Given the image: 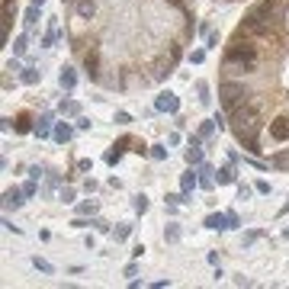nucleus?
Wrapping results in <instances>:
<instances>
[{
  "mask_svg": "<svg viewBox=\"0 0 289 289\" xmlns=\"http://www.w3.org/2000/svg\"><path fill=\"white\" fill-rule=\"evenodd\" d=\"M187 164L193 167V164H203V148L199 144H190L187 148Z\"/></svg>",
  "mask_w": 289,
  "mask_h": 289,
  "instance_id": "obj_20",
  "label": "nucleus"
},
{
  "mask_svg": "<svg viewBox=\"0 0 289 289\" xmlns=\"http://www.w3.org/2000/svg\"><path fill=\"white\" fill-rule=\"evenodd\" d=\"M216 180H218V187H228V183H238V174H235V164H225L222 170L216 174Z\"/></svg>",
  "mask_w": 289,
  "mask_h": 289,
  "instance_id": "obj_14",
  "label": "nucleus"
},
{
  "mask_svg": "<svg viewBox=\"0 0 289 289\" xmlns=\"http://www.w3.org/2000/svg\"><path fill=\"white\" fill-rule=\"evenodd\" d=\"M26 42H29V39H26V36H19L16 42H13V55H26Z\"/></svg>",
  "mask_w": 289,
  "mask_h": 289,
  "instance_id": "obj_30",
  "label": "nucleus"
},
{
  "mask_svg": "<svg viewBox=\"0 0 289 289\" xmlns=\"http://www.w3.org/2000/svg\"><path fill=\"white\" fill-rule=\"evenodd\" d=\"M52 135H55V142H58V144H65V142H71V139H74V129H71V126H65V122H58V126L52 129Z\"/></svg>",
  "mask_w": 289,
  "mask_h": 289,
  "instance_id": "obj_16",
  "label": "nucleus"
},
{
  "mask_svg": "<svg viewBox=\"0 0 289 289\" xmlns=\"http://www.w3.org/2000/svg\"><path fill=\"white\" fill-rule=\"evenodd\" d=\"M122 273H126V277H139V264H126V270H122Z\"/></svg>",
  "mask_w": 289,
  "mask_h": 289,
  "instance_id": "obj_43",
  "label": "nucleus"
},
{
  "mask_svg": "<svg viewBox=\"0 0 289 289\" xmlns=\"http://www.w3.org/2000/svg\"><path fill=\"white\" fill-rule=\"evenodd\" d=\"M212 183H216V170H212L209 164H203V167H199V187L212 190Z\"/></svg>",
  "mask_w": 289,
  "mask_h": 289,
  "instance_id": "obj_17",
  "label": "nucleus"
},
{
  "mask_svg": "<svg viewBox=\"0 0 289 289\" xmlns=\"http://www.w3.org/2000/svg\"><path fill=\"white\" fill-rule=\"evenodd\" d=\"M238 199H251V187L247 183H238Z\"/></svg>",
  "mask_w": 289,
  "mask_h": 289,
  "instance_id": "obj_39",
  "label": "nucleus"
},
{
  "mask_svg": "<svg viewBox=\"0 0 289 289\" xmlns=\"http://www.w3.org/2000/svg\"><path fill=\"white\" fill-rule=\"evenodd\" d=\"M222 65L228 68V71H244V74H251V71H257V65H260V48L254 45L251 39L244 36V32H238V39H235L228 48H225Z\"/></svg>",
  "mask_w": 289,
  "mask_h": 289,
  "instance_id": "obj_1",
  "label": "nucleus"
},
{
  "mask_svg": "<svg viewBox=\"0 0 289 289\" xmlns=\"http://www.w3.org/2000/svg\"><path fill=\"white\" fill-rule=\"evenodd\" d=\"M180 55H183V52H180V45H170V61H174V65L180 61Z\"/></svg>",
  "mask_w": 289,
  "mask_h": 289,
  "instance_id": "obj_40",
  "label": "nucleus"
},
{
  "mask_svg": "<svg viewBox=\"0 0 289 289\" xmlns=\"http://www.w3.org/2000/svg\"><path fill=\"white\" fill-rule=\"evenodd\" d=\"M32 129H36V126H32V116L29 113H19L16 119H13V132H16V135H29Z\"/></svg>",
  "mask_w": 289,
  "mask_h": 289,
  "instance_id": "obj_11",
  "label": "nucleus"
},
{
  "mask_svg": "<svg viewBox=\"0 0 289 289\" xmlns=\"http://www.w3.org/2000/svg\"><path fill=\"white\" fill-rule=\"evenodd\" d=\"M61 113H65V116H77L80 106H77V103H61Z\"/></svg>",
  "mask_w": 289,
  "mask_h": 289,
  "instance_id": "obj_31",
  "label": "nucleus"
},
{
  "mask_svg": "<svg viewBox=\"0 0 289 289\" xmlns=\"http://www.w3.org/2000/svg\"><path fill=\"white\" fill-rule=\"evenodd\" d=\"M154 109H157V113H180V100H177V93H161V96H157V100H154Z\"/></svg>",
  "mask_w": 289,
  "mask_h": 289,
  "instance_id": "obj_8",
  "label": "nucleus"
},
{
  "mask_svg": "<svg viewBox=\"0 0 289 289\" xmlns=\"http://www.w3.org/2000/svg\"><path fill=\"white\" fill-rule=\"evenodd\" d=\"M6 71H23V68H19L16 58H10V61H6Z\"/></svg>",
  "mask_w": 289,
  "mask_h": 289,
  "instance_id": "obj_47",
  "label": "nucleus"
},
{
  "mask_svg": "<svg viewBox=\"0 0 289 289\" xmlns=\"http://www.w3.org/2000/svg\"><path fill=\"white\" fill-rule=\"evenodd\" d=\"M228 216V228H241V218H238V212H225Z\"/></svg>",
  "mask_w": 289,
  "mask_h": 289,
  "instance_id": "obj_37",
  "label": "nucleus"
},
{
  "mask_svg": "<svg viewBox=\"0 0 289 289\" xmlns=\"http://www.w3.org/2000/svg\"><path fill=\"white\" fill-rule=\"evenodd\" d=\"M39 77H42V71H36V68H32V65L19 71V80H23L26 87H36V84H39Z\"/></svg>",
  "mask_w": 289,
  "mask_h": 289,
  "instance_id": "obj_18",
  "label": "nucleus"
},
{
  "mask_svg": "<svg viewBox=\"0 0 289 289\" xmlns=\"http://www.w3.org/2000/svg\"><path fill=\"white\" fill-rule=\"evenodd\" d=\"M61 203H74V190H71V187L61 190Z\"/></svg>",
  "mask_w": 289,
  "mask_h": 289,
  "instance_id": "obj_42",
  "label": "nucleus"
},
{
  "mask_svg": "<svg viewBox=\"0 0 289 289\" xmlns=\"http://www.w3.org/2000/svg\"><path fill=\"white\" fill-rule=\"evenodd\" d=\"M196 96H199V103H203V106H209V84H206V80H196Z\"/></svg>",
  "mask_w": 289,
  "mask_h": 289,
  "instance_id": "obj_21",
  "label": "nucleus"
},
{
  "mask_svg": "<svg viewBox=\"0 0 289 289\" xmlns=\"http://www.w3.org/2000/svg\"><path fill=\"white\" fill-rule=\"evenodd\" d=\"M254 190H257V193H270V183H267V180H257V187H254Z\"/></svg>",
  "mask_w": 289,
  "mask_h": 289,
  "instance_id": "obj_46",
  "label": "nucleus"
},
{
  "mask_svg": "<svg viewBox=\"0 0 289 289\" xmlns=\"http://www.w3.org/2000/svg\"><path fill=\"white\" fill-rule=\"evenodd\" d=\"M42 174H45V170L39 167V164H32V167H29V177H32V180H39V177H42Z\"/></svg>",
  "mask_w": 289,
  "mask_h": 289,
  "instance_id": "obj_41",
  "label": "nucleus"
},
{
  "mask_svg": "<svg viewBox=\"0 0 289 289\" xmlns=\"http://www.w3.org/2000/svg\"><path fill=\"white\" fill-rule=\"evenodd\" d=\"M270 139L273 142H289V116L270 119Z\"/></svg>",
  "mask_w": 289,
  "mask_h": 289,
  "instance_id": "obj_6",
  "label": "nucleus"
},
{
  "mask_svg": "<svg viewBox=\"0 0 289 289\" xmlns=\"http://www.w3.org/2000/svg\"><path fill=\"white\" fill-rule=\"evenodd\" d=\"M218 100H222L225 109H231V106H238V103L251 100V90L244 87V80H222V84H218Z\"/></svg>",
  "mask_w": 289,
  "mask_h": 289,
  "instance_id": "obj_2",
  "label": "nucleus"
},
{
  "mask_svg": "<svg viewBox=\"0 0 289 289\" xmlns=\"http://www.w3.org/2000/svg\"><path fill=\"white\" fill-rule=\"evenodd\" d=\"M3 3H13V0H3Z\"/></svg>",
  "mask_w": 289,
  "mask_h": 289,
  "instance_id": "obj_51",
  "label": "nucleus"
},
{
  "mask_svg": "<svg viewBox=\"0 0 289 289\" xmlns=\"http://www.w3.org/2000/svg\"><path fill=\"white\" fill-rule=\"evenodd\" d=\"M32 267H36L39 273H52V270H55V267L48 264V260H42V257H32Z\"/></svg>",
  "mask_w": 289,
  "mask_h": 289,
  "instance_id": "obj_27",
  "label": "nucleus"
},
{
  "mask_svg": "<svg viewBox=\"0 0 289 289\" xmlns=\"http://www.w3.org/2000/svg\"><path fill=\"white\" fill-rule=\"evenodd\" d=\"M65 3H74V0H65Z\"/></svg>",
  "mask_w": 289,
  "mask_h": 289,
  "instance_id": "obj_50",
  "label": "nucleus"
},
{
  "mask_svg": "<svg viewBox=\"0 0 289 289\" xmlns=\"http://www.w3.org/2000/svg\"><path fill=\"white\" fill-rule=\"evenodd\" d=\"M148 154L154 157V161H164V157H167V148H164V144H151V148H148Z\"/></svg>",
  "mask_w": 289,
  "mask_h": 289,
  "instance_id": "obj_26",
  "label": "nucleus"
},
{
  "mask_svg": "<svg viewBox=\"0 0 289 289\" xmlns=\"http://www.w3.org/2000/svg\"><path fill=\"white\" fill-rule=\"evenodd\" d=\"M235 132V142L238 144H244V151L247 154H260V122H251V126H235L231 129Z\"/></svg>",
  "mask_w": 289,
  "mask_h": 289,
  "instance_id": "obj_3",
  "label": "nucleus"
},
{
  "mask_svg": "<svg viewBox=\"0 0 289 289\" xmlns=\"http://www.w3.org/2000/svg\"><path fill=\"white\" fill-rule=\"evenodd\" d=\"M129 235H132V225H119L116 228V241H126Z\"/></svg>",
  "mask_w": 289,
  "mask_h": 289,
  "instance_id": "obj_33",
  "label": "nucleus"
},
{
  "mask_svg": "<svg viewBox=\"0 0 289 289\" xmlns=\"http://www.w3.org/2000/svg\"><path fill=\"white\" fill-rule=\"evenodd\" d=\"M164 241H180V225L170 222L167 228H164Z\"/></svg>",
  "mask_w": 289,
  "mask_h": 289,
  "instance_id": "obj_23",
  "label": "nucleus"
},
{
  "mask_svg": "<svg viewBox=\"0 0 289 289\" xmlns=\"http://www.w3.org/2000/svg\"><path fill=\"white\" fill-rule=\"evenodd\" d=\"M84 71H87V77L93 80H100V52L96 48H90V52H84Z\"/></svg>",
  "mask_w": 289,
  "mask_h": 289,
  "instance_id": "obj_7",
  "label": "nucleus"
},
{
  "mask_svg": "<svg viewBox=\"0 0 289 289\" xmlns=\"http://www.w3.org/2000/svg\"><path fill=\"white\" fill-rule=\"evenodd\" d=\"M132 206H135V212H139V216H144V212H148V196H144V193H139Z\"/></svg>",
  "mask_w": 289,
  "mask_h": 289,
  "instance_id": "obj_25",
  "label": "nucleus"
},
{
  "mask_svg": "<svg viewBox=\"0 0 289 289\" xmlns=\"http://www.w3.org/2000/svg\"><path fill=\"white\" fill-rule=\"evenodd\" d=\"M74 10H77V19H90L96 13V0H74Z\"/></svg>",
  "mask_w": 289,
  "mask_h": 289,
  "instance_id": "obj_12",
  "label": "nucleus"
},
{
  "mask_svg": "<svg viewBox=\"0 0 289 289\" xmlns=\"http://www.w3.org/2000/svg\"><path fill=\"white\" fill-rule=\"evenodd\" d=\"M129 144H135V139H132V135H122V139H119V142H116V144H113V148H116V151H119V154H122V151H126V148H129Z\"/></svg>",
  "mask_w": 289,
  "mask_h": 289,
  "instance_id": "obj_29",
  "label": "nucleus"
},
{
  "mask_svg": "<svg viewBox=\"0 0 289 289\" xmlns=\"http://www.w3.org/2000/svg\"><path fill=\"white\" fill-rule=\"evenodd\" d=\"M212 132H216V119H206L203 126H199V132H196V135L206 142V139H212Z\"/></svg>",
  "mask_w": 289,
  "mask_h": 289,
  "instance_id": "obj_22",
  "label": "nucleus"
},
{
  "mask_svg": "<svg viewBox=\"0 0 289 289\" xmlns=\"http://www.w3.org/2000/svg\"><path fill=\"white\" fill-rule=\"evenodd\" d=\"M196 183H199V174H196V170H187V174H183L180 177V190H183V196H190V193H193V187H196Z\"/></svg>",
  "mask_w": 289,
  "mask_h": 289,
  "instance_id": "obj_15",
  "label": "nucleus"
},
{
  "mask_svg": "<svg viewBox=\"0 0 289 289\" xmlns=\"http://www.w3.org/2000/svg\"><path fill=\"white\" fill-rule=\"evenodd\" d=\"M23 193H26V196H36V193H39V187H36V180L23 183Z\"/></svg>",
  "mask_w": 289,
  "mask_h": 289,
  "instance_id": "obj_38",
  "label": "nucleus"
},
{
  "mask_svg": "<svg viewBox=\"0 0 289 289\" xmlns=\"http://www.w3.org/2000/svg\"><path fill=\"white\" fill-rule=\"evenodd\" d=\"M90 225H93L96 231H100V235H106V231H109V222H103V218H93Z\"/></svg>",
  "mask_w": 289,
  "mask_h": 289,
  "instance_id": "obj_34",
  "label": "nucleus"
},
{
  "mask_svg": "<svg viewBox=\"0 0 289 289\" xmlns=\"http://www.w3.org/2000/svg\"><path fill=\"white\" fill-rule=\"evenodd\" d=\"M23 196H26V193H23V190H16V187L6 190V193H3V209H6V212H10V209L16 212L19 206H23Z\"/></svg>",
  "mask_w": 289,
  "mask_h": 289,
  "instance_id": "obj_10",
  "label": "nucleus"
},
{
  "mask_svg": "<svg viewBox=\"0 0 289 289\" xmlns=\"http://www.w3.org/2000/svg\"><path fill=\"white\" fill-rule=\"evenodd\" d=\"M203 58H206V52H193V55H190V61H193V65H199Z\"/></svg>",
  "mask_w": 289,
  "mask_h": 289,
  "instance_id": "obj_48",
  "label": "nucleus"
},
{
  "mask_svg": "<svg viewBox=\"0 0 289 289\" xmlns=\"http://www.w3.org/2000/svg\"><path fill=\"white\" fill-rule=\"evenodd\" d=\"M23 23H26V26H29V29H32V26H36V23H39V6H36V3H32V6H29V10H26V19H23Z\"/></svg>",
  "mask_w": 289,
  "mask_h": 289,
  "instance_id": "obj_24",
  "label": "nucleus"
},
{
  "mask_svg": "<svg viewBox=\"0 0 289 289\" xmlns=\"http://www.w3.org/2000/svg\"><path fill=\"white\" fill-rule=\"evenodd\" d=\"M119 157H122V154H119V151L113 148V151H106V157H103V161H106L109 167H116V164H119Z\"/></svg>",
  "mask_w": 289,
  "mask_h": 289,
  "instance_id": "obj_32",
  "label": "nucleus"
},
{
  "mask_svg": "<svg viewBox=\"0 0 289 289\" xmlns=\"http://www.w3.org/2000/svg\"><path fill=\"white\" fill-rule=\"evenodd\" d=\"M206 39H209V45H206V48H218V36H216V32H209Z\"/></svg>",
  "mask_w": 289,
  "mask_h": 289,
  "instance_id": "obj_45",
  "label": "nucleus"
},
{
  "mask_svg": "<svg viewBox=\"0 0 289 289\" xmlns=\"http://www.w3.org/2000/svg\"><path fill=\"white\" fill-rule=\"evenodd\" d=\"M58 36H61V32H58V29H52V32H48V36L42 39V45H52V42H55V39H58Z\"/></svg>",
  "mask_w": 289,
  "mask_h": 289,
  "instance_id": "obj_44",
  "label": "nucleus"
},
{
  "mask_svg": "<svg viewBox=\"0 0 289 289\" xmlns=\"http://www.w3.org/2000/svg\"><path fill=\"white\" fill-rule=\"evenodd\" d=\"M32 3H36V6H42V3H45V0H32Z\"/></svg>",
  "mask_w": 289,
  "mask_h": 289,
  "instance_id": "obj_49",
  "label": "nucleus"
},
{
  "mask_svg": "<svg viewBox=\"0 0 289 289\" xmlns=\"http://www.w3.org/2000/svg\"><path fill=\"white\" fill-rule=\"evenodd\" d=\"M58 87H61V90H74V87H77V74H74L71 68H61V74H58Z\"/></svg>",
  "mask_w": 289,
  "mask_h": 289,
  "instance_id": "obj_13",
  "label": "nucleus"
},
{
  "mask_svg": "<svg viewBox=\"0 0 289 289\" xmlns=\"http://www.w3.org/2000/svg\"><path fill=\"white\" fill-rule=\"evenodd\" d=\"M48 132H52V113L39 116V126H36V135H39V139H45Z\"/></svg>",
  "mask_w": 289,
  "mask_h": 289,
  "instance_id": "obj_19",
  "label": "nucleus"
},
{
  "mask_svg": "<svg viewBox=\"0 0 289 289\" xmlns=\"http://www.w3.org/2000/svg\"><path fill=\"white\" fill-rule=\"evenodd\" d=\"M231 113V129L235 126H251V122H257V103H238V106L228 109Z\"/></svg>",
  "mask_w": 289,
  "mask_h": 289,
  "instance_id": "obj_5",
  "label": "nucleus"
},
{
  "mask_svg": "<svg viewBox=\"0 0 289 289\" xmlns=\"http://www.w3.org/2000/svg\"><path fill=\"white\" fill-rule=\"evenodd\" d=\"M241 32H244V36H254V39H267V36H270V19H264V13L254 6L251 13H244Z\"/></svg>",
  "mask_w": 289,
  "mask_h": 289,
  "instance_id": "obj_4",
  "label": "nucleus"
},
{
  "mask_svg": "<svg viewBox=\"0 0 289 289\" xmlns=\"http://www.w3.org/2000/svg\"><path fill=\"white\" fill-rule=\"evenodd\" d=\"M203 225L212 228V231H228V216H222V212H209Z\"/></svg>",
  "mask_w": 289,
  "mask_h": 289,
  "instance_id": "obj_9",
  "label": "nucleus"
},
{
  "mask_svg": "<svg viewBox=\"0 0 289 289\" xmlns=\"http://www.w3.org/2000/svg\"><path fill=\"white\" fill-rule=\"evenodd\" d=\"M129 122H132V116H129V113H122V109H119V113H116V126H129Z\"/></svg>",
  "mask_w": 289,
  "mask_h": 289,
  "instance_id": "obj_36",
  "label": "nucleus"
},
{
  "mask_svg": "<svg viewBox=\"0 0 289 289\" xmlns=\"http://www.w3.org/2000/svg\"><path fill=\"white\" fill-rule=\"evenodd\" d=\"M77 216H96V203H93V199H90V203H80Z\"/></svg>",
  "mask_w": 289,
  "mask_h": 289,
  "instance_id": "obj_28",
  "label": "nucleus"
},
{
  "mask_svg": "<svg viewBox=\"0 0 289 289\" xmlns=\"http://www.w3.org/2000/svg\"><path fill=\"white\" fill-rule=\"evenodd\" d=\"M257 238H260V231H247V235L241 238V244H244V247H251V244H254V241H257Z\"/></svg>",
  "mask_w": 289,
  "mask_h": 289,
  "instance_id": "obj_35",
  "label": "nucleus"
}]
</instances>
